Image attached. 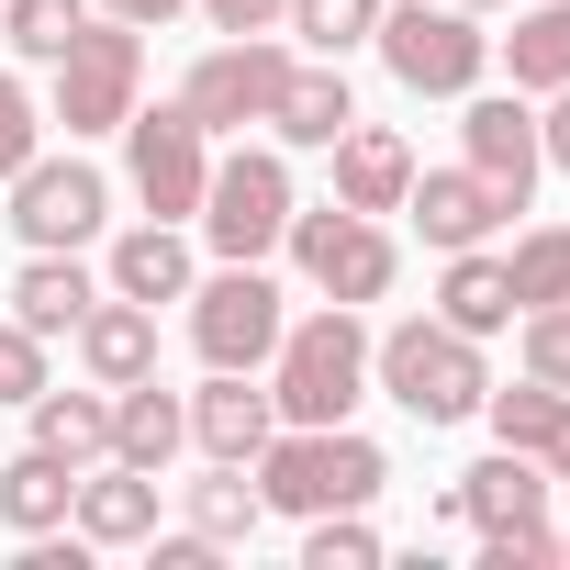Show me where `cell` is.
I'll list each match as a JSON object with an SVG mask.
<instances>
[{"label": "cell", "instance_id": "26", "mask_svg": "<svg viewBox=\"0 0 570 570\" xmlns=\"http://www.w3.org/2000/svg\"><path fill=\"white\" fill-rule=\"evenodd\" d=\"M503 68H514V90H570V0H537L503 35Z\"/></svg>", "mask_w": 570, "mask_h": 570}, {"label": "cell", "instance_id": "35", "mask_svg": "<svg viewBox=\"0 0 570 570\" xmlns=\"http://www.w3.org/2000/svg\"><path fill=\"white\" fill-rule=\"evenodd\" d=\"M35 146H46V124H35V90H23L12 68H0V179H12Z\"/></svg>", "mask_w": 570, "mask_h": 570}, {"label": "cell", "instance_id": "9", "mask_svg": "<svg viewBox=\"0 0 570 570\" xmlns=\"http://www.w3.org/2000/svg\"><path fill=\"white\" fill-rule=\"evenodd\" d=\"M124 179H135V202H146L157 224H179V213H202L213 135H202L179 101H157V112H124Z\"/></svg>", "mask_w": 570, "mask_h": 570}, {"label": "cell", "instance_id": "24", "mask_svg": "<svg viewBox=\"0 0 570 570\" xmlns=\"http://www.w3.org/2000/svg\"><path fill=\"white\" fill-rule=\"evenodd\" d=\"M436 314H448L459 336H492V325H514V279H503V257H481V246H448Z\"/></svg>", "mask_w": 570, "mask_h": 570}, {"label": "cell", "instance_id": "6", "mask_svg": "<svg viewBox=\"0 0 570 570\" xmlns=\"http://www.w3.org/2000/svg\"><path fill=\"white\" fill-rule=\"evenodd\" d=\"M279 279L257 268V257H224L213 279H190V347L213 358V370H257L268 347H279Z\"/></svg>", "mask_w": 570, "mask_h": 570}, {"label": "cell", "instance_id": "31", "mask_svg": "<svg viewBox=\"0 0 570 570\" xmlns=\"http://www.w3.org/2000/svg\"><path fill=\"white\" fill-rule=\"evenodd\" d=\"M303 570H381V537L358 525V503H347V514H314V537H303Z\"/></svg>", "mask_w": 570, "mask_h": 570}, {"label": "cell", "instance_id": "23", "mask_svg": "<svg viewBox=\"0 0 570 570\" xmlns=\"http://www.w3.org/2000/svg\"><path fill=\"white\" fill-rule=\"evenodd\" d=\"M68 503H79V470H68L57 448H23V459H0V525L46 537V525H68Z\"/></svg>", "mask_w": 570, "mask_h": 570}, {"label": "cell", "instance_id": "18", "mask_svg": "<svg viewBox=\"0 0 570 570\" xmlns=\"http://www.w3.org/2000/svg\"><path fill=\"white\" fill-rule=\"evenodd\" d=\"M68 525H79L90 548H146V537H157V470H135V459H112L101 481H79V503H68Z\"/></svg>", "mask_w": 570, "mask_h": 570}, {"label": "cell", "instance_id": "12", "mask_svg": "<svg viewBox=\"0 0 570 570\" xmlns=\"http://www.w3.org/2000/svg\"><path fill=\"white\" fill-rule=\"evenodd\" d=\"M459 135H470V168L503 190V213H525V190H537V168H548L525 90H514V101H503V90H470V124H459Z\"/></svg>", "mask_w": 570, "mask_h": 570}, {"label": "cell", "instance_id": "41", "mask_svg": "<svg viewBox=\"0 0 570 570\" xmlns=\"http://www.w3.org/2000/svg\"><path fill=\"white\" fill-rule=\"evenodd\" d=\"M101 12H112V23H168L179 0H101Z\"/></svg>", "mask_w": 570, "mask_h": 570}, {"label": "cell", "instance_id": "27", "mask_svg": "<svg viewBox=\"0 0 570 570\" xmlns=\"http://www.w3.org/2000/svg\"><path fill=\"white\" fill-rule=\"evenodd\" d=\"M257 481H246V459H213V481H190V537H213V548H235V537H257Z\"/></svg>", "mask_w": 570, "mask_h": 570}, {"label": "cell", "instance_id": "21", "mask_svg": "<svg viewBox=\"0 0 570 570\" xmlns=\"http://www.w3.org/2000/svg\"><path fill=\"white\" fill-rule=\"evenodd\" d=\"M179 448H190V403H179V392H157V370H146V381H124V392H112V459L168 470Z\"/></svg>", "mask_w": 570, "mask_h": 570}, {"label": "cell", "instance_id": "16", "mask_svg": "<svg viewBox=\"0 0 570 570\" xmlns=\"http://www.w3.org/2000/svg\"><path fill=\"white\" fill-rule=\"evenodd\" d=\"M268 436H279V403L246 370H213V392H190V448L202 459H257Z\"/></svg>", "mask_w": 570, "mask_h": 570}, {"label": "cell", "instance_id": "5", "mask_svg": "<svg viewBox=\"0 0 570 570\" xmlns=\"http://www.w3.org/2000/svg\"><path fill=\"white\" fill-rule=\"evenodd\" d=\"M135 79H146V23H79L57 46V124L68 135H124Z\"/></svg>", "mask_w": 570, "mask_h": 570}, {"label": "cell", "instance_id": "29", "mask_svg": "<svg viewBox=\"0 0 570 570\" xmlns=\"http://www.w3.org/2000/svg\"><path fill=\"white\" fill-rule=\"evenodd\" d=\"M279 23H292L314 57H347V46H370V35H381V0H292Z\"/></svg>", "mask_w": 570, "mask_h": 570}, {"label": "cell", "instance_id": "39", "mask_svg": "<svg viewBox=\"0 0 570 570\" xmlns=\"http://www.w3.org/2000/svg\"><path fill=\"white\" fill-rule=\"evenodd\" d=\"M537 459H548V481H570V392H559V414H548V436H537Z\"/></svg>", "mask_w": 570, "mask_h": 570}, {"label": "cell", "instance_id": "42", "mask_svg": "<svg viewBox=\"0 0 570 570\" xmlns=\"http://www.w3.org/2000/svg\"><path fill=\"white\" fill-rule=\"evenodd\" d=\"M459 12H492V0H459Z\"/></svg>", "mask_w": 570, "mask_h": 570}, {"label": "cell", "instance_id": "3", "mask_svg": "<svg viewBox=\"0 0 570 570\" xmlns=\"http://www.w3.org/2000/svg\"><path fill=\"white\" fill-rule=\"evenodd\" d=\"M268 358H279V381H268L279 425H347L358 392H370V325H358V303H325L303 325H279Z\"/></svg>", "mask_w": 570, "mask_h": 570}, {"label": "cell", "instance_id": "32", "mask_svg": "<svg viewBox=\"0 0 570 570\" xmlns=\"http://www.w3.org/2000/svg\"><path fill=\"white\" fill-rule=\"evenodd\" d=\"M481 414H492V436H503V448H537V436H548V414H559V392H548V381H514V392H481Z\"/></svg>", "mask_w": 570, "mask_h": 570}, {"label": "cell", "instance_id": "7", "mask_svg": "<svg viewBox=\"0 0 570 570\" xmlns=\"http://www.w3.org/2000/svg\"><path fill=\"white\" fill-rule=\"evenodd\" d=\"M303 257V279L325 303H381L392 292V235H381V213H347V202H325V213H303L292 202V235H279Z\"/></svg>", "mask_w": 570, "mask_h": 570}, {"label": "cell", "instance_id": "37", "mask_svg": "<svg viewBox=\"0 0 570 570\" xmlns=\"http://www.w3.org/2000/svg\"><path fill=\"white\" fill-rule=\"evenodd\" d=\"M202 12H213V35H268L292 0H202Z\"/></svg>", "mask_w": 570, "mask_h": 570}, {"label": "cell", "instance_id": "11", "mask_svg": "<svg viewBox=\"0 0 570 570\" xmlns=\"http://www.w3.org/2000/svg\"><path fill=\"white\" fill-rule=\"evenodd\" d=\"M279 79H292V57H279L268 35H224L202 68H190V90H179V112L202 124V135H246V124H268V101H279Z\"/></svg>", "mask_w": 570, "mask_h": 570}, {"label": "cell", "instance_id": "22", "mask_svg": "<svg viewBox=\"0 0 570 570\" xmlns=\"http://www.w3.org/2000/svg\"><path fill=\"white\" fill-rule=\"evenodd\" d=\"M101 292H124V303H190V246H179V224H135V235H112Z\"/></svg>", "mask_w": 570, "mask_h": 570}, {"label": "cell", "instance_id": "19", "mask_svg": "<svg viewBox=\"0 0 570 570\" xmlns=\"http://www.w3.org/2000/svg\"><path fill=\"white\" fill-rule=\"evenodd\" d=\"M90 303H101V279L79 268V246H35L12 279V325H35V336H79Z\"/></svg>", "mask_w": 570, "mask_h": 570}, {"label": "cell", "instance_id": "43", "mask_svg": "<svg viewBox=\"0 0 570 570\" xmlns=\"http://www.w3.org/2000/svg\"><path fill=\"white\" fill-rule=\"evenodd\" d=\"M559 559H570V537H559Z\"/></svg>", "mask_w": 570, "mask_h": 570}, {"label": "cell", "instance_id": "30", "mask_svg": "<svg viewBox=\"0 0 570 570\" xmlns=\"http://www.w3.org/2000/svg\"><path fill=\"white\" fill-rule=\"evenodd\" d=\"M90 23V0H0V35H12V57H46L57 68V46Z\"/></svg>", "mask_w": 570, "mask_h": 570}, {"label": "cell", "instance_id": "34", "mask_svg": "<svg viewBox=\"0 0 570 570\" xmlns=\"http://www.w3.org/2000/svg\"><path fill=\"white\" fill-rule=\"evenodd\" d=\"M548 559H559L548 514H525V525H481V570H548Z\"/></svg>", "mask_w": 570, "mask_h": 570}, {"label": "cell", "instance_id": "1", "mask_svg": "<svg viewBox=\"0 0 570 570\" xmlns=\"http://www.w3.org/2000/svg\"><path fill=\"white\" fill-rule=\"evenodd\" d=\"M246 470H257V503H268V514H303V525H314V514H347V503H370V492L392 481V459H381L358 425H279Z\"/></svg>", "mask_w": 570, "mask_h": 570}, {"label": "cell", "instance_id": "20", "mask_svg": "<svg viewBox=\"0 0 570 570\" xmlns=\"http://www.w3.org/2000/svg\"><path fill=\"white\" fill-rule=\"evenodd\" d=\"M347 124H358L347 68H336V57H314V68L292 57V79H279V101H268V135H279V146H336Z\"/></svg>", "mask_w": 570, "mask_h": 570}, {"label": "cell", "instance_id": "38", "mask_svg": "<svg viewBox=\"0 0 570 570\" xmlns=\"http://www.w3.org/2000/svg\"><path fill=\"white\" fill-rule=\"evenodd\" d=\"M537 157L570 168V90H548V124H537Z\"/></svg>", "mask_w": 570, "mask_h": 570}, {"label": "cell", "instance_id": "13", "mask_svg": "<svg viewBox=\"0 0 570 570\" xmlns=\"http://www.w3.org/2000/svg\"><path fill=\"white\" fill-rule=\"evenodd\" d=\"M325 157H336V202H347V213H403V190H414V146H403L392 124H347Z\"/></svg>", "mask_w": 570, "mask_h": 570}, {"label": "cell", "instance_id": "40", "mask_svg": "<svg viewBox=\"0 0 570 570\" xmlns=\"http://www.w3.org/2000/svg\"><path fill=\"white\" fill-rule=\"evenodd\" d=\"M157 570H213V537H157Z\"/></svg>", "mask_w": 570, "mask_h": 570}, {"label": "cell", "instance_id": "33", "mask_svg": "<svg viewBox=\"0 0 570 570\" xmlns=\"http://www.w3.org/2000/svg\"><path fill=\"white\" fill-rule=\"evenodd\" d=\"M525 381L570 392V303H537V314H525Z\"/></svg>", "mask_w": 570, "mask_h": 570}, {"label": "cell", "instance_id": "28", "mask_svg": "<svg viewBox=\"0 0 570 570\" xmlns=\"http://www.w3.org/2000/svg\"><path fill=\"white\" fill-rule=\"evenodd\" d=\"M503 279H514V314H537V303H570V224H537V235H514Z\"/></svg>", "mask_w": 570, "mask_h": 570}, {"label": "cell", "instance_id": "4", "mask_svg": "<svg viewBox=\"0 0 570 570\" xmlns=\"http://www.w3.org/2000/svg\"><path fill=\"white\" fill-rule=\"evenodd\" d=\"M381 68L414 90V101H470L481 90V68H492V35L459 12V0H436V12H425V0H403V12H392V0H381Z\"/></svg>", "mask_w": 570, "mask_h": 570}, {"label": "cell", "instance_id": "2", "mask_svg": "<svg viewBox=\"0 0 570 570\" xmlns=\"http://www.w3.org/2000/svg\"><path fill=\"white\" fill-rule=\"evenodd\" d=\"M370 381H381L414 425H470V414H481V392H492L481 336H459L448 314H414V325L370 336Z\"/></svg>", "mask_w": 570, "mask_h": 570}, {"label": "cell", "instance_id": "8", "mask_svg": "<svg viewBox=\"0 0 570 570\" xmlns=\"http://www.w3.org/2000/svg\"><path fill=\"white\" fill-rule=\"evenodd\" d=\"M202 235L224 257H268L279 235H292V168H279V146H235L202 179Z\"/></svg>", "mask_w": 570, "mask_h": 570}, {"label": "cell", "instance_id": "15", "mask_svg": "<svg viewBox=\"0 0 570 570\" xmlns=\"http://www.w3.org/2000/svg\"><path fill=\"white\" fill-rule=\"evenodd\" d=\"M79 370H90L101 392L146 381V370H157V303H124V292H101V303L79 314Z\"/></svg>", "mask_w": 570, "mask_h": 570}, {"label": "cell", "instance_id": "14", "mask_svg": "<svg viewBox=\"0 0 570 570\" xmlns=\"http://www.w3.org/2000/svg\"><path fill=\"white\" fill-rule=\"evenodd\" d=\"M403 213L425 224V246H481V235L503 224V190H492L481 168H414Z\"/></svg>", "mask_w": 570, "mask_h": 570}, {"label": "cell", "instance_id": "25", "mask_svg": "<svg viewBox=\"0 0 570 570\" xmlns=\"http://www.w3.org/2000/svg\"><path fill=\"white\" fill-rule=\"evenodd\" d=\"M23 414H35V448H57L68 470L112 459V392H35Z\"/></svg>", "mask_w": 570, "mask_h": 570}, {"label": "cell", "instance_id": "36", "mask_svg": "<svg viewBox=\"0 0 570 570\" xmlns=\"http://www.w3.org/2000/svg\"><path fill=\"white\" fill-rule=\"evenodd\" d=\"M35 392H46V336L0 325V403H35Z\"/></svg>", "mask_w": 570, "mask_h": 570}, {"label": "cell", "instance_id": "17", "mask_svg": "<svg viewBox=\"0 0 570 570\" xmlns=\"http://www.w3.org/2000/svg\"><path fill=\"white\" fill-rule=\"evenodd\" d=\"M448 514H459V525H525V514H548V459H537V448H503V459L459 470Z\"/></svg>", "mask_w": 570, "mask_h": 570}, {"label": "cell", "instance_id": "10", "mask_svg": "<svg viewBox=\"0 0 570 570\" xmlns=\"http://www.w3.org/2000/svg\"><path fill=\"white\" fill-rule=\"evenodd\" d=\"M101 213H112V179L90 168V157H23L12 168V235L23 246H90L101 235Z\"/></svg>", "mask_w": 570, "mask_h": 570}]
</instances>
